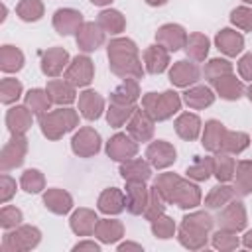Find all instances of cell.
I'll return each mask as SVG.
<instances>
[{"label":"cell","instance_id":"cell-1","mask_svg":"<svg viewBox=\"0 0 252 252\" xmlns=\"http://www.w3.org/2000/svg\"><path fill=\"white\" fill-rule=\"evenodd\" d=\"M110 71L120 79H142L146 67L140 59V49L130 37H114L106 45Z\"/></svg>","mask_w":252,"mask_h":252},{"label":"cell","instance_id":"cell-2","mask_svg":"<svg viewBox=\"0 0 252 252\" xmlns=\"http://www.w3.org/2000/svg\"><path fill=\"white\" fill-rule=\"evenodd\" d=\"M215 226V219L207 211H193L181 219L177 228V240L187 250H203L209 244V232Z\"/></svg>","mask_w":252,"mask_h":252},{"label":"cell","instance_id":"cell-3","mask_svg":"<svg viewBox=\"0 0 252 252\" xmlns=\"http://www.w3.org/2000/svg\"><path fill=\"white\" fill-rule=\"evenodd\" d=\"M79 126V114L77 110L69 106H59L55 110L45 112L39 116V130L47 140H61L67 132L75 130Z\"/></svg>","mask_w":252,"mask_h":252},{"label":"cell","instance_id":"cell-4","mask_svg":"<svg viewBox=\"0 0 252 252\" xmlns=\"http://www.w3.org/2000/svg\"><path fill=\"white\" fill-rule=\"evenodd\" d=\"M181 102H183V98L179 96V93H175L171 89L163 91V93H146L142 96V108L156 122L169 120L173 114H177L181 110Z\"/></svg>","mask_w":252,"mask_h":252},{"label":"cell","instance_id":"cell-5","mask_svg":"<svg viewBox=\"0 0 252 252\" xmlns=\"http://www.w3.org/2000/svg\"><path fill=\"white\" fill-rule=\"evenodd\" d=\"M41 242V230L32 224H20L2 236V252H30Z\"/></svg>","mask_w":252,"mask_h":252},{"label":"cell","instance_id":"cell-6","mask_svg":"<svg viewBox=\"0 0 252 252\" xmlns=\"http://www.w3.org/2000/svg\"><path fill=\"white\" fill-rule=\"evenodd\" d=\"M28 154V138L26 134H12V138L4 144L0 152V169L2 173H8L10 169L20 167L26 161Z\"/></svg>","mask_w":252,"mask_h":252},{"label":"cell","instance_id":"cell-7","mask_svg":"<svg viewBox=\"0 0 252 252\" xmlns=\"http://www.w3.org/2000/svg\"><path fill=\"white\" fill-rule=\"evenodd\" d=\"M215 222L219 224V228H226V230H234V232L244 230L246 224H248V215H246L244 203L232 199L222 209H219V215H217Z\"/></svg>","mask_w":252,"mask_h":252},{"label":"cell","instance_id":"cell-8","mask_svg":"<svg viewBox=\"0 0 252 252\" xmlns=\"http://www.w3.org/2000/svg\"><path fill=\"white\" fill-rule=\"evenodd\" d=\"M100 146H102V140H100V134L91 128V126H83L79 128L73 138H71V152L79 158H93L100 152Z\"/></svg>","mask_w":252,"mask_h":252},{"label":"cell","instance_id":"cell-9","mask_svg":"<svg viewBox=\"0 0 252 252\" xmlns=\"http://www.w3.org/2000/svg\"><path fill=\"white\" fill-rule=\"evenodd\" d=\"M65 79L75 85L77 89L89 87L94 79V63L89 55H77L71 59V63L65 69Z\"/></svg>","mask_w":252,"mask_h":252},{"label":"cell","instance_id":"cell-10","mask_svg":"<svg viewBox=\"0 0 252 252\" xmlns=\"http://www.w3.org/2000/svg\"><path fill=\"white\" fill-rule=\"evenodd\" d=\"M169 83L179 89H189L201 79V69L191 59H179L169 67Z\"/></svg>","mask_w":252,"mask_h":252},{"label":"cell","instance_id":"cell-11","mask_svg":"<svg viewBox=\"0 0 252 252\" xmlns=\"http://www.w3.org/2000/svg\"><path fill=\"white\" fill-rule=\"evenodd\" d=\"M106 156L114 161H126L130 158H136L138 154V142L126 132H116L114 136H110V140L106 142L104 148Z\"/></svg>","mask_w":252,"mask_h":252},{"label":"cell","instance_id":"cell-12","mask_svg":"<svg viewBox=\"0 0 252 252\" xmlns=\"http://www.w3.org/2000/svg\"><path fill=\"white\" fill-rule=\"evenodd\" d=\"M69 63H71L69 51H67L65 47L55 45V47H49V49H45V51L41 53L39 67H41V73H43L45 77L55 79V77H59V75L67 69Z\"/></svg>","mask_w":252,"mask_h":252},{"label":"cell","instance_id":"cell-13","mask_svg":"<svg viewBox=\"0 0 252 252\" xmlns=\"http://www.w3.org/2000/svg\"><path fill=\"white\" fill-rule=\"evenodd\" d=\"M146 159L152 163L154 169H165V167H169V165L175 163L177 150L167 140H156V142H150L148 144V148H146Z\"/></svg>","mask_w":252,"mask_h":252},{"label":"cell","instance_id":"cell-14","mask_svg":"<svg viewBox=\"0 0 252 252\" xmlns=\"http://www.w3.org/2000/svg\"><path fill=\"white\" fill-rule=\"evenodd\" d=\"M203 201V193H201V187L197 185V181L193 179H179L177 187H175V193H173V199H171V205H177L179 209L187 211V209H195L199 207Z\"/></svg>","mask_w":252,"mask_h":252},{"label":"cell","instance_id":"cell-15","mask_svg":"<svg viewBox=\"0 0 252 252\" xmlns=\"http://www.w3.org/2000/svg\"><path fill=\"white\" fill-rule=\"evenodd\" d=\"M156 120L144 110L138 108L134 110V114L130 116V120L126 122V132L136 140V142H150L154 138V130H156Z\"/></svg>","mask_w":252,"mask_h":252},{"label":"cell","instance_id":"cell-16","mask_svg":"<svg viewBox=\"0 0 252 252\" xmlns=\"http://www.w3.org/2000/svg\"><path fill=\"white\" fill-rule=\"evenodd\" d=\"M53 30L59 35H77V32L83 28L85 20L83 14L75 8H59L53 14Z\"/></svg>","mask_w":252,"mask_h":252},{"label":"cell","instance_id":"cell-17","mask_svg":"<svg viewBox=\"0 0 252 252\" xmlns=\"http://www.w3.org/2000/svg\"><path fill=\"white\" fill-rule=\"evenodd\" d=\"M156 43L163 45L169 53L171 51L175 53V51H179V49L185 47V43H187V32L179 24H163L156 32Z\"/></svg>","mask_w":252,"mask_h":252},{"label":"cell","instance_id":"cell-18","mask_svg":"<svg viewBox=\"0 0 252 252\" xmlns=\"http://www.w3.org/2000/svg\"><path fill=\"white\" fill-rule=\"evenodd\" d=\"M106 39V33L102 32V28L96 24V22H85L83 28L77 32L75 35V41H77V47L83 51V53H93L96 51Z\"/></svg>","mask_w":252,"mask_h":252},{"label":"cell","instance_id":"cell-19","mask_svg":"<svg viewBox=\"0 0 252 252\" xmlns=\"http://www.w3.org/2000/svg\"><path fill=\"white\" fill-rule=\"evenodd\" d=\"M118 173L126 183H146L152 177V163L142 158H130L120 161Z\"/></svg>","mask_w":252,"mask_h":252},{"label":"cell","instance_id":"cell-20","mask_svg":"<svg viewBox=\"0 0 252 252\" xmlns=\"http://www.w3.org/2000/svg\"><path fill=\"white\" fill-rule=\"evenodd\" d=\"M215 47L226 57H236L244 49V35L232 28H222L215 35Z\"/></svg>","mask_w":252,"mask_h":252},{"label":"cell","instance_id":"cell-21","mask_svg":"<svg viewBox=\"0 0 252 252\" xmlns=\"http://www.w3.org/2000/svg\"><path fill=\"white\" fill-rule=\"evenodd\" d=\"M142 59H144L146 73L150 75H159L169 69V51L159 43L148 45L142 53Z\"/></svg>","mask_w":252,"mask_h":252},{"label":"cell","instance_id":"cell-22","mask_svg":"<svg viewBox=\"0 0 252 252\" xmlns=\"http://www.w3.org/2000/svg\"><path fill=\"white\" fill-rule=\"evenodd\" d=\"M45 91H47L51 102L59 104V106H69L77 100V87L71 85L65 77L63 79H49Z\"/></svg>","mask_w":252,"mask_h":252},{"label":"cell","instance_id":"cell-23","mask_svg":"<svg viewBox=\"0 0 252 252\" xmlns=\"http://www.w3.org/2000/svg\"><path fill=\"white\" fill-rule=\"evenodd\" d=\"M33 116L35 114L26 104H12L6 110V126L10 134H26L32 128Z\"/></svg>","mask_w":252,"mask_h":252},{"label":"cell","instance_id":"cell-24","mask_svg":"<svg viewBox=\"0 0 252 252\" xmlns=\"http://www.w3.org/2000/svg\"><path fill=\"white\" fill-rule=\"evenodd\" d=\"M98 224V217L93 209H87V207H79L77 211H73L71 219H69V226L73 230V234L77 236H91L94 234V228Z\"/></svg>","mask_w":252,"mask_h":252},{"label":"cell","instance_id":"cell-25","mask_svg":"<svg viewBox=\"0 0 252 252\" xmlns=\"http://www.w3.org/2000/svg\"><path fill=\"white\" fill-rule=\"evenodd\" d=\"M226 126L220 122V120H207L205 122V128H203V134H201V144L207 152L211 154H219L220 148H222V142H224V136H226Z\"/></svg>","mask_w":252,"mask_h":252},{"label":"cell","instance_id":"cell-26","mask_svg":"<svg viewBox=\"0 0 252 252\" xmlns=\"http://www.w3.org/2000/svg\"><path fill=\"white\" fill-rule=\"evenodd\" d=\"M124 199H126V211L130 215H144L150 199V187H146V183H126Z\"/></svg>","mask_w":252,"mask_h":252},{"label":"cell","instance_id":"cell-27","mask_svg":"<svg viewBox=\"0 0 252 252\" xmlns=\"http://www.w3.org/2000/svg\"><path fill=\"white\" fill-rule=\"evenodd\" d=\"M79 112L83 118L87 120H98L104 112V98L100 93L93 91V89H87L79 94Z\"/></svg>","mask_w":252,"mask_h":252},{"label":"cell","instance_id":"cell-28","mask_svg":"<svg viewBox=\"0 0 252 252\" xmlns=\"http://www.w3.org/2000/svg\"><path fill=\"white\" fill-rule=\"evenodd\" d=\"M43 207L53 215H67L73 209V197L65 189L51 187L43 191Z\"/></svg>","mask_w":252,"mask_h":252},{"label":"cell","instance_id":"cell-29","mask_svg":"<svg viewBox=\"0 0 252 252\" xmlns=\"http://www.w3.org/2000/svg\"><path fill=\"white\" fill-rule=\"evenodd\" d=\"M96 209L102 215H120L122 211H126V199H124V191H120L118 187H108L98 195L96 201Z\"/></svg>","mask_w":252,"mask_h":252},{"label":"cell","instance_id":"cell-30","mask_svg":"<svg viewBox=\"0 0 252 252\" xmlns=\"http://www.w3.org/2000/svg\"><path fill=\"white\" fill-rule=\"evenodd\" d=\"M175 134L185 140V142H193L199 138L201 134V128H203V122L201 118L195 114V112H181L177 118H175Z\"/></svg>","mask_w":252,"mask_h":252},{"label":"cell","instance_id":"cell-31","mask_svg":"<svg viewBox=\"0 0 252 252\" xmlns=\"http://www.w3.org/2000/svg\"><path fill=\"white\" fill-rule=\"evenodd\" d=\"M215 93L207 85H193L183 93V102L193 110H203L215 102Z\"/></svg>","mask_w":252,"mask_h":252},{"label":"cell","instance_id":"cell-32","mask_svg":"<svg viewBox=\"0 0 252 252\" xmlns=\"http://www.w3.org/2000/svg\"><path fill=\"white\" fill-rule=\"evenodd\" d=\"M211 85H213L215 93H217L220 98H224V100H238V98L246 93L244 83H242L240 79H236L232 73H230V75H224V77H220V79H217V81H213Z\"/></svg>","mask_w":252,"mask_h":252},{"label":"cell","instance_id":"cell-33","mask_svg":"<svg viewBox=\"0 0 252 252\" xmlns=\"http://www.w3.org/2000/svg\"><path fill=\"white\" fill-rule=\"evenodd\" d=\"M94 236L100 244H116L124 236V224L116 219H98Z\"/></svg>","mask_w":252,"mask_h":252},{"label":"cell","instance_id":"cell-34","mask_svg":"<svg viewBox=\"0 0 252 252\" xmlns=\"http://www.w3.org/2000/svg\"><path fill=\"white\" fill-rule=\"evenodd\" d=\"M183 49H185V53H187V57H189L191 61L201 63V61H205L207 55H209L211 41H209V37H207L205 33L193 32V33L187 35V43H185Z\"/></svg>","mask_w":252,"mask_h":252},{"label":"cell","instance_id":"cell-35","mask_svg":"<svg viewBox=\"0 0 252 252\" xmlns=\"http://www.w3.org/2000/svg\"><path fill=\"white\" fill-rule=\"evenodd\" d=\"M138 98H140V83H138V79H124L110 93V102H114V104H136Z\"/></svg>","mask_w":252,"mask_h":252},{"label":"cell","instance_id":"cell-36","mask_svg":"<svg viewBox=\"0 0 252 252\" xmlns=\"http://www.w3.org/2000/svg\"><path fill=\"white\" fill-rule=\"evenodd\" d=\"M96 24L102 28L104 33H110V35H118L126 30V18L122 16L120 10H114V8L102 10L96 18Z\"/></svg>","mask_w":252,"mask_h":252},{"label":"cell","instance_id":"cell-37","mask_svg":"<svg viewBox=\"0 0 252 252\" xmlns=\"http://www.w3.org/2000/svg\"><path fill=\"white\" fill-rule=\"evenodd\" d=\"M26 63V57H24V51L16 45H2L0 47V69L4 73H18L22 71Z\"/></svg>","mask_w":252,"mask_h":252},{"label":"cell","instance_id":"cell-38","mask_svg":"<svg viewBox=\"0 0 252 252\" xmlns=\"http://www.w3.org/2000/svg\"><path fill=\"white\" fill-rule=\"evenodd\" d=\"M24 104L39 118V116H43L45 112H49L51 110V98H49V94H47V91L45 89H30L26 94H24Z\"/></svg>","mask_w":252,"mask_h":252},{"label":"cell","instance_id":"cell-39","mask_svg":"<svg viewBox=\"0 0 252 252\" xmlns=\"http://www.w3.org/2000/svg\"><path fill=\"white\" fill-rule=\"evenodd\" d=\"M234 197H236V189H234V187H230L228 183H219V185H215V187L207 193V197H205V207L219 211V209H222L226 203H230Z\"/></svg>","mask_w":252,"mask_h":252},{"label":"cell","instance_id":"cell-40","mask_svg":"<svg viewBox=\"0 0 252 252\" xmlns=\"http://www.w3.org/2000/svg\"><path fill=\"white\" fill-rule=\"evenodd\" d=\"M213 161H215L213 175L219 179V183H228V181L234 179V173H236V161H234V158H230V154L219 152V154L213 156Z\"/></svg>","mask_w":252,"mask_h":252},{"label":"cell","instance_id":"cell-41","mask_svg":"<svg viewBox=\"0 0 252 252\" xmlns=\"http://www.w3.org/2000/svg\"><path fill=\"white\" fill-rule=\"evenodd\" d=\"M213 169H215V161H213V156H195L193 163L187 165L185 173L189 179L193 181H207L211 175H213Z\"/></svg>","mask_w":252,"mask_h":252},{"label":"cell","instance_id":"cell-42","mask_svg":"<svg viewBox=\"0 0 252 252\" xmlns=\"http://www.w3.org/2000/svg\"><path fill=\"white\" fill-rule=\"evenodd\" d=\"M16 14L22 22H39L45 14V6L41 0H20L16 4Z\"/></svg>","mask_w":252,"mask_h":252},{"label":"cell","instance_id":"cell-43","mask_svg":"<svg viewBox=\"0 0 252 252\" xmlns=\"http://www.w3.org/2000/svg\"><path fill=\"white\" fill-rule=\"evenodd\" d=\"M234 189L240 195L252 193V159H240L234 173Z\"/></svg>","mask_w":252,"mask_h":252},{"label":"cell","instance_id":"cell-44","mask_svg":"<svg viewBox=\"0 0 252 252\" xmlns=\"http://www.w3.org/2000/svg\"><path fill=\"white\" fill-rule=\"evenodd\" d=\"M248 146H250V136H248L246 132H240V130H228L226 136H224V142H222L220 152L230 154V156H238V154H242Z\"/></svg>","mask_w":252,"mask_h":252},{"label":"cell","instance_id":"cell-45","mask_svg":"<svg viewBox=\"0 0 252 252\" xmlns=\"http://www.w3.org/2000/svg\"><path fill=\"white\" fill-rule=\"evenodd\" d=\"M24 94V85L14 77H4L0 81V102L6 106H12L18 102V98Z\"/></svg>","mask_w":252,"mask_h":252},{"label":"cell","instance_id":"cell-46","mask_svg":"<svg viewBox=\"0 0 252 252\" xmlns=\"http://www.w3.org/2000/svg\"><path fill=\"white\" fill-rule=\"evenodd\" d=\"M134 110H136V104H114V102H110V106L106 110V122H108V126L122 128L130 120V116L134 114Z\"/></svg>","mask_w":252,"mask_h":252},{"label":"cell","instance_id":"cell-47","mask_svg":"<svg viewBox=\"0 0 252 252\" xmlns=\"http://www.w3.org/2000/svg\"><path fill=\"white\" fill-rule=\"evenodd\" d=\"M211 244H213V248H217V250H220V252H232V250H236L242 242H240V238L236 236L234 230L219 228V230L213 232Z\"/></svg>","mask_w":252,"mask_h":252},{"label":"cell","instance_id":"cell-48","mask_svg":"<svg viewBox=\"0 0 252 252\" xmlns=\"http://www.w3.org/2000/svg\"><path fill=\"white\" fill-rule=\"evenodd\" d=\"M20 187L30 193V195H37L45 189V175L39 171V169H26L20 177Z\"/></svg>","mask_w":252,"mask_h":252},{"label":"cell","instance_id":"cell-49","mask_svg":"<svg viewBox=\"0 0 252 252\" xmlns=\"http://www.w3.org/2000/svg\"><path fill=\"white\" fill-rule=\"evenodd\" d=\"M232 73V63L228 59H222V57H213L205 63V69H203V75L209 83L224 77V75H230Z\"/></svg>","mask_w":252,"mask_h":252},{"label":"cell","instance_id":"cell-50","mask_svg":"<svg viewBox=\"0 0 252 252\" xmlns=\"http://www.w3.org/2000/svg\"><path fill=\"white\" fill-rule=\"evenodd\" d=\"M179 179H181V177H179L177 173L165 171V173H159V175L156 177L154 187L159 191V195H161L167 203H171V199H173V193H175V187H177Z\"/></svg>","mask_w":252,"mask_h":252},{"label":"cell","instance_id":"cell-51","mask_svg":"<svg viewBox=\"0 0 252 252\" xmlns=\"http://www.w3.org/2000/svg\"><path fill=\"white\" fill-rule=\"evenodd\" d=\"M165 207H167V201H165V199L159 195V191L152 185V187H150V199H148V205H146L144 217L152 222V220H156L158 217L165 215Z\"/></svg>","mask_w":252,"mask_h":252},{"label":"cell","instance_id":"cell-52","mask_svg":"<svg viewBox=\"0 0 252 252\" xmlns=\"http://www.w3.org/2000/svg\"><path fill=\"white\" fill-rule=\"evenodd\" d=\"M175 232H177V224H175V220H173L171 217L161 215V217H158L156 220H152V234H154L156 238H159V240H169V238L175 236Z\"/></svg>","mask_w":252,"mask_h":252},{"label":"cell","instance_id":"cell-53","mask_svg":"<svg viewBox=\"0 0 252 252\" xmlns=\"http://www.w3.org/2000/svg\"><path fill=\"white\" fill-rule=\"evenodd\" d=\"M22 220H24V215H22V211H20L18 207H14V205H4V207L0 209V226H2L4 230H12V228L20 226Z\"/></svg>","mask_w":252,"mask_h":252},{"label":"cell","instance_id":"cell-54","mask_svg":"<svg viewBox=\"0 0 252 252\" xmlns=\"http://www.w3.org/2000/svg\"><path fill=\"white\" fill-rule=\"evenodd\" d=\"M230 24L242 32H252V6H236L230 12Z\"/></svg>","mask_w":252,"mask_h":252},{"label":"cell","instance_id":"cell-55","mask_svg":"<svg viewBox=\"0 0 252 252\" xmlns=\"http://www.w3.org/2000/svg\"><path fill=\"white\" fill-rule=\"evenodd\" d=\"M16 195V179H12L8 173L0 175V203L6 205Z\"/></svg>","mask_w":252,"mask_h":252},{"label":"cell","instance_id":"cell-56","mask_svg":"<svg viewBox=\"0 0 252 252\" xmlns=\"http://www.w3.org/2000/svg\"><path fill=\"white\" fill-rule=\"evenodd\" d=\"M236 69H238L240 79H244V81H250V83H252V51H250V53H244V55L238 59Z\"/></svg>","mask_w":252,"mask_h":252},{"label":"cell","instance_id":"cell-57","mask_svg":"<svg viewBox=\"0 0 252 252\" xmlns=\"http://www.w3.org/2000/svg\"><path fill=\"white\" fill-rule=\"evenodd\" d=\"M85 250H89V252H100V244L98 242H94V240H81V242H77L75 246H73V252H85Z\"/></svg>","mask_w":252,"mask_h":252},{"label":"cell","instance_id":"cell-58","mask_svg":"<svg viewBox=\"0 0 252 252\" xmlns=\"http://www.w3.org/2000/svg\"><path fill=\"white\" fill-rule=\"evenodd\" d=\"M126 250H138V252H142L144 248H142V244H136V242H122V244H118V252H126Z\"/></svg>","mask_w":252,"mask_h":252},{"label":"cell","instance_id":"cell-59","mask_svg":"<svg viewBox=\"0 0 252 252\" xmlns=\"http://www.w3.org/2000/svg\"><path fill=\"white\" fill-rule=\"evenodd\" d=\"M240 242H242V246H244V248H248V250H252V230H246Z\"/></svg>","mask_w":252,"mask_h":252},{"label":"cell","instance_id":"cell-60","mask_svg":"<svg viewBox=\"0 0 252 252\" xmlns=\"http://www.w3.org/2000/svg\"><path fill=\"white\" fill-rule=\"evenodd\" d=\"M148 6H154V8H158V6H163V4H167L169 0H144Z\"/></svg>","mask_w":252,"mask_h":252},{"label":"cell","instance_id":"cell-61","mask_svg":"<svg viewBox=\"0 0 252 252\" xmlns=\"http://www.w3.org/2000/svg\"><path fill=\"white\" fill-rule=\"evenodd\" d=\"M89 2H91V4H94V6H100V8H102V6H108V4H112L114 0H89Z\"/></svg>","mask_w":252,"mask_h":252},{"label":"cell","instance_id":"cell-62","mask_svg":"<svg viewBox=\"0 0 252 252\" xmlns=\"http://www.w3.org/2000/svg\"><path fill=\"white\" fill-rule=\"evenodd\" d=\"M246 96H248V100L252 102V85H250V87L246 89Z\"/></svg>","mask_w":252,"mask_h":252},{"label":"cell","instance_id":"cell-63","mask_svg":"<svg viewBox=\"0 0 252 252\" xmlns=\"http://www.w3.org/2000/svg\"><path fill=\"white\" fill-rule=\"evenodd\" d=\"M242 2H244L246 6H252V0H242Z\"/></svg>","mask_w":252,"mask_h":252}]
</instances>
